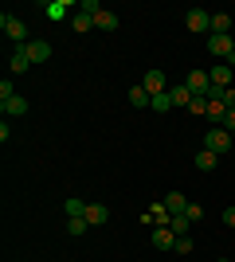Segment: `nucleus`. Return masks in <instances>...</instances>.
I'll return each mask as SVG.
<instances>
[{
	"label": "nucleus",
	"mask_w": 235,
	"mask_h": 262,
	"mask_svg": "<svg viewBox=\"0 0 235 262\" xmlns=\"http://www.w3.org/2000/svg\"><path fill=\"white\" fill-rule=\"evenodd\" d=\"M8 98H16V90H12V82L4 78V82H0V102H8Z\"/></svg>",
	"instance_id": "obj_30"
},
{
	"label": "nucleus",
	"mask_w": 235,
	"mask_h": 262,
	"mask_svg": "<svg viewBox=\"0 0 235 262\" xmlns=\"http://www.w3.org/2000/svg\"><path fill=\"white\" fill-rule=\"evenodd\" d=\"M184 215H188L192 223H200V219H204V208H200V204H188V211H184Z\"/></svg>",
	"instance_id": "obj_29"
},
{
	"label": "nucleus",
	"mask_w": 235,
	"mask_h": 262,
	"mask_svg": "<svg viewBox=\"0 0 235 262\" xmlns=\"http://www.w3.org/2000/svg\"><path fill=\"white\" fill-rule=\"evenodd\" d=\"M94 28H102V32H118V28H122V16H118V12H106V8H102L98 16H94Z\"/></svg>",
	"instance_id": "obj_9"
},
{
	"label": "nucleus",
	"mask_w": 235,
	"mask_h": 262,
	"mask_svg": "<svg viewBox=\"0 0 235 262\" xmlns=\"http://www.w3.org/2000/svg\"><path fill=\"white\" fill-rule=\"evenodd\" d=\"M47 16H51V20H63V16H67V4H63V0H51V4H47Z\"/></svg>",
	"instance_id": "obj_27"
},
{
	"label": "nucleus",
	"mask_w": 235,
	"mask_h": 262,
	"mask_svg": "<svg viewBox=\"0 0 235 262\" xmlns=\"http://www.w3.org/2000/svg\"><path fill=\"white\" fill-rule=\"evenodd\" d=\"M184 86H188L192 94H208V90H212V78H208V71H192V75L184 78Z\"/></svg>",
	"instance_id": "obj_7"
},
{
	"label": "nucleus",
	"mask_w": 235,
	"mask_h": 262,
	"mask_svg": "<svg viewBox=\"0 0 235 262\" xmlns=\"http://www.w3.org/2000/svg\"><path fill=\"white\" fill-rule=\"evenodd\" d=\"M184 28H188V32H196V35L212 32V12H204V8H192L188 16H184Z\"/></svg>",
	"instance_id": "obj_3"
},
{
	"label": "nucleus",
	"mask_w": 235,
	"mask_h": 262,
	"mask_svg": "<svg viewBox=\"0 0 235 262\" xmlns=\"http://www.w3.org/2000/svg\"><path fill=\"white\" fill-rule=\"evenodd\" d=\"M188 204H192V200L184 196V192H168V196H165V208L173 211V215H184V211H188Z\"/></svg>",
	"instance_id": "obj_10"
},
{
	"label": "nucleus",
	"mask_w": 235,
	"mask_h": 262,
	"mask_svg": "<svg viewBox=\"0 0 235 262\" xmlns=\"http://www.w3.org/2000/svg\"><path fill=\"white\" fill-rule=\"evenodd\" d=\"M63 211H67V219L87 215V200H67V204H63Z\"/></svg>",
	"instance_id": "obj_24"
},
{
	"label": "nucleus",
	"mask_w": 235,
	"mask_h": 262,
	"mask_svg": "<svg viewBox=\"0 0 235 262\" xmlns=\"http://www.w3.org/2000/svg\"><path fill=\"white\" fill-rule=\"evenodd\" d=\"M220 262H231V258H220Z\"/></svg>",
	"instance_id": "obj_34"
},
{
	"label": "nucleus",
	"mask_w": 235,
	"mask_h": 262,
	"mask_svg": "<svg viewBox=\"0 0 235 262\" xmlns=\"http://www.w3.org/2000/svg\"><path fill=\"white\" fill-rule=\"evenodd\" d=\"M224 106H227V110H235V86H227V90H224Z\"/></svg>",
	"instance_id": "obj_32"
},
{
	"label": "nucleus",
	"mask_w": 235,
	"mask_h": 262,
	"mask_svg": "<svg viewBox=\"0 0 235 262\" xmlns=\"http://www.w3.org/2000/svg\"><path fill=\"white\" fill-rule=\"evenodd\" d=\"M149 110H157V114H168V110H173V98H168V90H165V94H157V98L149 102Z\"/></svg>",
	"instance_id": "obj_25"
},
{
	"label": "nucleus",
	"mask_w": 235,
	"mask_h": 262,
	"mask_svg": "<svg viewBox=\"0 0 235 262\" xmlns=\"http://www.w3.org/2000/svg\"><path fill=\"white\" fill-rule=\"evenodd\" d=\"M71 28H75V32H90V28H94V16H87V12H75V16H71Z\"/></svg>",
	"instance_id": "obj_21"
},
{
	"label": "nucleus",
	"mask_w": 235,
	"mask_h": 262,
	"mask_svg": "<svg viewBox=\"0 0 235 262\" xmlns=\"http://www.w3.org/2000/svg\"><path fill=\"white\" fill-rule=\"evenodd\" d=\"M227 28H231V16L227 12H212V32L208 35H231Z\"/></svg>",
	"instance_id": "obj_16"
},
{
	"label": "nucleus",
	"mask_w": 235,
	"mask_h": 262,
	"mask_svg": "<svg viewBox=\"0 0 235 262\" xmlns=\"http://www.w3.org/2000/svg\"><path fill=\"white\" fill-rule=\"evenodd\" d=\"M208 51H212L220 63H227V55L235 51V35H208Z\"/></svg>",
	"instance_id": "obj_4"
},
{
	"label": "nucleus",
	"mask_w": 235,
	"mask_h": 262,
	"mask_svg": "<svg viewBox=\"0 0 235 262\" xmlns=\"http://www.w3.org/2000/svg\"><path fill=\"white\" fill-rule=\"evenodd\" d=\"M224 118H227L224 102H208V121H212V125H224Z\"/></svg>",
	"instance_id": "obj_19"
},
{
	"label": "nucleus",
	"mask_w": 235,
	"mask_h": 262,
	"mask_svg": "<svg viewBox=\"0 0 235 262\" xmlns=\"http://www.w3.org/2000/svg\"><path fill=\"white\" fill-rule=\"evenodd\" d=\"M224 223H227V227H235V208H224Z\"/></svg>",
	"instance_id": "obj_33"
},
{
	"label": "nucleus",
	"mask_w": 235,
	"mask_h": 262,
	"mask_svg": "<svg viewBox=\"0 0 235 262\" xmlns=\"http://www.w3.org/2000/svg\"><path fill=\"white\" fill-rule=\"evenodd\" d=\"M188 110H192V114H196V118H208V98H204V94H192Z\"/></svg>",
	"instance_id": "obj_23"
},
{
	"label": "nucleus",
	"mask_w": 235,
	"mask_h": 262,
	"mask_svg": "<svg viewBox=\"0 0 235 262\" xmlns=\"http://www.w3.org/2000/svg\"><path fill=\"white\" fill-rule=\"evenodd\" d=\"M208 78H212V86H231V67H227V63H216L212 67V71H208Z\"/></svg>",
	"instance_id": "obj_11"
},
{
	"label": "nucleus",
	"mask_w": 235,
	"mask_h": 262,
	"mask_svg": "<svg viewBox=\"0 0 235 262\" xmlns=\"http://www.w3.org/2000/svg\"><path fill=\"white\" fill-rule=\"evenodd\" d=\"M24 55L32 59V67H39V63L51 59V43H47V39H32V43H24Z\"/></svg>",
	"instance_id": "obj_5"
},
{
	"label": "nucleus",
	"mask_w": 235,
	"mask_h": 262,
	"mask_svg": "<svg viewBox=\"0 0 235 262\" xmlns=\"http://www.w3.org/2000/svg\"><path fill=\"white\" fill-rule=\"evenodd\" d=\"M90 223V227H102V223H106V219H110V211L102 208V204H87V215H82Z\"/></svg>",
	"instance_id": "obj_15"
},
{
	"label": "nucleus",
	"mask_w": 235,
	"mask_h": 262,
	"mask_svg": "<svg viewBox=\"0 0 235 262\" xmlns=\"http://www.w3.org/2000/svg\"><path fill=\"white\" fill-rule=\"evenodd\" d=\"M224 129L235 137V110H227V118H224Z\"/></svg>",
	"instance_id": "obj_31"
},
{
	"label": "nucleus",
	"mask_w": 235,
	"mask_h": 262,
	"mask_svg": "<svg viewBox=\"0 0 235 262\" xmlns=\"http://www.w3.org/2000/svg\"><path fill=\"white\" fill-rule=\"evenodd\" d=\"M0 28H4V35H8L16 47L32 43V39H28V24H24L20 16H8V12H4V16H0Z\"/></svg>",
	"instance_id": "obj_1"
},
{
	"label": "nucleus",
	"mask_w": 235,
	"mask_h": 262,
	"mask_svg": "<svg viewBox=\"0 0 235 262\" xmlns=\"http://www.w3.org/2000/svg\"><path fill=\"white\" fill-rule=\"evenodd\" d=\"M173 251H177V254H188V251H192V235H180V239H177V247H173Z\"/></svg>",
	"instance_id": "obj_28"
},
{
	"label": "nucleus",
	"mask_w": 235,
	"mask_h": 262,
	"mask_svg": "<svg viewBox=\"0 0 235 262\" xmlns=\"http://www.w3.org/2000/svg\"><path fill=\"white\" fill-rule=\"evenodd\" d=\"M216 161H220V157H216V153H208V149H200V153H196V168H200V172L216 168Z\"/></svg>",
	"instance_id": "obj_22"
},
{
	"label": "nucleus",
	"mask_w": 235,
	"mask_h": 262,
	"mask_svg": "<svg viewBox=\"0 0 235 262\" xmlns=\"http://www.w3.org/2000/svg\"><path fill=\"white\" fill-rule=\"evenodd\" d=\"M141 219H145V223H153V227H168V223H173V211H168L165 200H161V204H153V208H149Z\"/></svg>",
	"instance_id": "obj_6"
},
{
	"label": "nucleus",
	"mask_w": 235,
	"mask_h": 262,
	"mask_svg": "<svg viewBox=\"0 0 235 262\" xmlns=\"http://www.w3.org/2000/svg\"><path fill=\"white\" fill-rule=\"evenodd\" d=\"M0 110H4V118H20V114H28V98H8V102H0Z\"/></svg>",
	"instance_id": "obj_14"
},
{
	"label": "nucleus",
	"mask_w": 235,
	"mask_h": 262,
	"mask_svg": "<svg viewBox=\"0 0 235 262\" xmlns=\"http://www.w3.org/2000/svg\"><path fill=\"white\" fill-rule=\"evenodd\" d=\"M141 86L149 90V98H157V94H165V75H161V71H145V78H141Z\"/></svg>",
	"instance_id": "obj_8"
},
{
	"label": "nucleus",
	"mask_w": 235,
	"mask_h": 262,
	"mask_svg": "<svg viewBox=\"0 0 235 262\" xmlns=\"http://www.w3.org/2000/svg\"><path fill=\"white\" fill-rule=\"evenodd\" d=\"M8 71H12V75H24V71H32V59L24 55V47H16V51H12V59H8Z\"/></svg>",
	"instance_id": "obj_12"
},
{
	"label": "nucleus",
	"mask_w": 235,
	"mask_h": 262,
	"mask_svg": "<svg viewBox=\"0 0 235 262\" xmlns=\"http://www.w3.org/2000/svg\"><path fill=\"white\" fill-rule=\"evenodd\" d=\"M204 149H208V153H227V149H231V137H227V129L224 125H212V129L204 133Z\"/></svg>",
	"instance_id": "obj_2"
},
{
	"label": "nucleus",
	"mask_w": 235,
	"mask_h": 262,
	"mask_svg": "<svg viewBox=\"0 0 235 262\" xmlns=\"http://www.w3.org/2000/svg\"><path fill=\"white\" fill-rule=\"evenodd\" d=\"M130 102H134V110H141V106H149L153 98H149V90L137 82V86H130Z\"/></svg>",
	"instance_id": "obj_18"
},
{
	"label": "nucleus",
	"mask_w": 235,
	"mask_h": 262,
	"mask_svg": "<svg viewBox=\"0 0 235 262\" xmlns=\"http://www.w3.org/2000/svg\"><path fill=\"white\" fill-rule=\"evenodd\" d=\"M168 231H173V235H177V239H180V235H188V231H192V219H188V215H173V223H168Z\"/></svg>",
	"instance_id": "obj_20"
},
{
	"label": "nucleus",
	"mask_w": 235,
	"mask_h": 262,
	"mask_svg": "<svg viewBox=\"0 0 235 262\" xmlns=\"http://www.w3.org/2000/svg\"><path fill=\"white\" fill-rule=\"evenodd\" d=\"M168 98H173V106H188V102H192V90L184 86V82H177V86H168Z\"/></svg>",
	"instance_id": "obj_17"
},
{
	"label": "nucleus",
	"mask_w": 235,
	"mask_h": 262,
	"mask_svg": "<svg viewBox=\"0 0 235 262\" xmlns=\"http://www.w3.org/2000/svg\"><path fill=\"white\" fill-rule=\"evenodd\" d=\"M67 231H71V235H87V231H90V223H87L82 215H75V219H67Z\"/></svg>",
	"instance_id": "obj_26"
},
{
	"label": "nucleus",
	"mask_w": 235,
	"mask_h": 262,
	"mask_svg": "<svg viewBox=\"0 0 235 262\" xmlns=\"http://www.w3.org/2000/svg\"><path fill=\"white\" fill-rule=\"evenodd\" d=\"M153 247L157 251H173V247H177V235H173L168 227H157L153 231Z\"/></svg>",
	"instance_id": "obj_13"
}]
</instances>
